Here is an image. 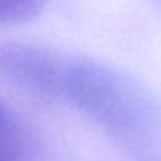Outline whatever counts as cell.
<instances>
[{
  "label": "cell",
  "mask_w": 161,
  "mask_h": 161,
  "mask_svg": "<svg viewBox=\"0 0 161 161\" xmlns=\"http://www.w3.org/2000/svg\"><path fill=\"white\" fill-rule=\"evenodd\" d=\"M63 101L128 151L161 147V102L125 71L90 57H68Z\"/></svg>",
  "instance_id": "1"
},
{
  "label": "cell",
  "mask_w": 161,
  "mask_h": 161,
  "mask_svg": "<svg viewBox=\"0 0 161 161\" xmlns=\"http://www.w3.org/2000/svg\"><path fill=\"white\" fill-rule=\"evenodd\" d=\"M68 57L40 45L0 42V80L28 95L63 101Z\"/></svg>",
  "instance_id": "2"
},
{
  "label": "cell",
  "mask_w": 161,
  "mask_h": 161,
  "mask_svg": "<svg viewBox=\"0 0 161 161\" xmlns=\"http://www.w3.org/2000/svg\"><path fill=\"white\" fill-rule=\"evenodd\" d=\"M23 154V137L14 116L0 101V161H19Z\"/></svg>",
  "instance_id": "3"
},
{
  "label": "cell",
  "mask_w": 161,
  "mask_h": 161,
  "mask_svg": "<svg viewBox=\"0 0 161 161\" xmlns=\"http://www.w3.org/2000/svg\"><path fill=\"white\" fill-rule=\"evenodd\" d=\"M47 0H0V26H16L35 19Z\"/></svg>",
  "instance_id": "4"
},
{
  "label": "cell",
  "mask_w": 161,
  "mask_h": 161,
  "mask_svg": "<svg viewBox=\"0 0 161 161\" xmlns=\"http://www.w3.org/2000/svg\"><path fill=\"white\" fill-rule=\"evenodd\" d=\"M156 2H158V4H159V5H161V0H156Z\"/></svg>",
  "instance_id": "5"
}]
</instances>
